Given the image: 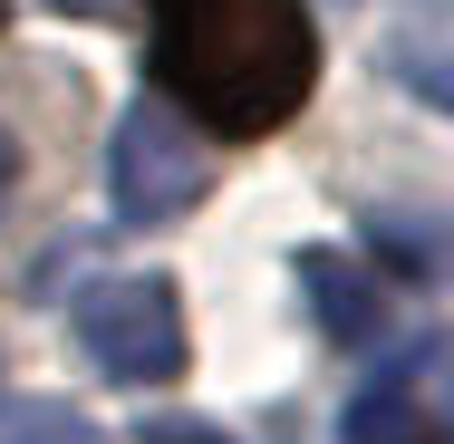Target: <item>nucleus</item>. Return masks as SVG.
Segmentation results:
<instances>
[{
	"label": "nucleus",
	"instance_id": "obj_6",
	"mask_svg": "<svg viewBox=\"0 0 454 444\" xmlns=\"http://www.w3.org/2000/svg\"><path fill=\"white\" fill-rule=\"evenodd\" d=\"M10 193H20V136L0 126V213H10Z\"/></svg>",
	"mask_w": 454,
	"mask_h": 444
},
{
	"label": "nucleus",
	"instance_id": "obj_1",
	"mask_svg": "<svg viewBox=\"0 0 454 444\" xmlns=\"http://www.w3.org/2000/svg\"><path fill=\"white\" fill-rule=\"evenodd\" d=\"M165 106H193L223 136H271L319 78V29L300 0H145Z\"/></svg>",
	"mask_w": 454,
	"mask_h": 444
},
{
	"label": "nucleus",
	"instance_id": "obj_4",
	"mask_svg": "<svg viewBox=\"0 0 454 444\" xmlns=\"http://www.w3.org/2000/svg\"><path fill=\"white\" fill-rule=\"evenodd\" d=\"M426 367H435V348H396L387 357L377 386L348 406V444H445V416L426 406Z\"/></svg>",
	"mask_w": 454,
	"mask_h": 444
},
{
	"label": "nucleus",
	"instance_id": "obj_2",
	"mask_svg": "<svg viewBox=\"0 0 454 444\" xmlns=\"http://www.w3.org/2000/svg\"><path fill=\"white\" fill-rule=\"evenodd\" d=\"M78 339H88L97 377H116V386H165V377H184V300H175V280H155V270L97 280L88 300H78Z\"/></svg>",
	"mask_w": 454,
	"mask_h": 444
},
{
	"label": "nucleus",
	"instance_id": "obj_9",
	"mask_svg": "<svg viewBox=\"0 0 454 444\" xmlns=\"http://www.w3.org/2000/svg\"><path fill=\"white\" fill-rule=\"evenodd\" d=\"M0 19H10V0H0Z\"/></svg>",
	"mask_w": 454,
	"mask_h": 444
},
{
	"label": "nucleus",
	"instance_id": "obj_8",
	"mask_svg": "<svg viewBox=\"0 0 454 444\" xmlns=\"http://www.w3.org/2000/svg\"><path fill=\"white\" fill-rule=\"evenodd\" d=\"M59 10H116V0H59Z\"/></svg>",
	"mask_w": 454,
	"mask_h": 444
},
{
	"label": "nucleus",
	"instance_id": "obj_5",
	"mask_svg": "<svg viewBox=\"0 0 454 444\" xmlns=\"http://www.w3.org/2000/svg\"><path fill=\"white\" fill-rule=\"evenodd\" d=\"M300 290H309V309H319V329L339 339V348H377L387 339V280L348 252H300Z\"/></svg>",
	"mask_w": 454,
	"mask_h": 444
},
{
	"label": "nucleus",
	"instance_id": "obj_10",
	"mask_svg": "<svg viewBox=\"0 0 454 444\" xmlns=\"http://www.w3.org/2000/svg\"><path fill=\"white\" fill-rule=\"evenodd\" d=\"M0 444H10V435H0Z\"/></svg>",
	"mask_w": 454,
	"mask_h": 444
},
{
	"label": "nucleus",
	"instance_id": "obj_3",
	"mask_svg": "<svg viewBox=\"0 0 454 444\" xmlns=\"http://www.w3.org/2000/svg\"><path fill=\"white\" fill-rule=\"evenodd\" d=\"M106 183H116V213L155 232V222H184L203 203L213 155L193 145V126L175 106H126L116 116V145H106Z\"/></svg>",
	"mask_w": 454,
	"mask_h": 444
},
{
	"label": "nucleus",
	"instance_id": "obj_7",
	"mask_svg": "<svg viewBox=\"0 0 454 444\" xmlns=\"http://www.w3.org/2000/svg\"><path fill=\"white\" fill-rule=\"evenodd\" d=\"M145 444H223L213 425H145Z\"/></svg>",
	"mask_w": 454,
	"mask_h": 444
}]
</instances>
